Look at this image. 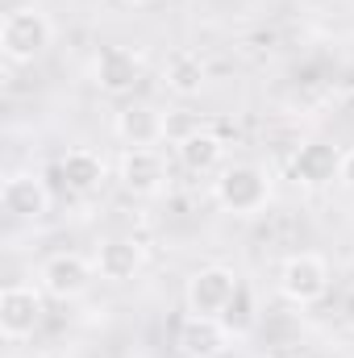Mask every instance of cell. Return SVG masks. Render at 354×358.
<instances>
[{"label": "cell", "mask_w": 354, "mask_h": 358, "mask_svg": "<svg viewBox=\"0 0 354 358\" xmlns=\"http://www.w3.org/2000/svg\"><path fill=\"white\" fill-rule=\"evenodd\" d=\"M271 192H275L271 171L259 167V163H229V167H221L217 179H213V200L225 213H234V217L263 213L267 204H271Z\"/></svg>", "instance_id": "obj_1"}, {"label": "cell", "mask_w": 354, "mask_h": 358, "mask_svg": "<svg viewBox=\"0 0 354 358\" xmlns=\"http://www.w3.org/2000/svg\"><path fill=\"white\" fill-rule=\"evenodd\" d=\"M55 42V25L42 8H13L0 25V50L13 67L38 63Z\"/></svg>", "instance_id": "obj_2"}, {"label": "cell", "mask_w": 354, "mask_h": 358, "mask_svg": "<svg viewBox=\"0 0 354 358\" xmlns=\"http://www.w3.org/2000/svg\"><path fill=\"white\" fill-rule=\"evenodd\" d=\"M279 296L296 308H309L330 296V263L321 255H292L279 267Z\"/></svg>", "instance_id": "obj_3"}, {"label": "cell", "mask_w": 354, "mask_h": 358, "mask_svg": "<svg viewBox=\"0 0 354 358\" xmlns=\"http://www.w3.org/2000/svg\"><path fill=\"white\" fill-rule=\"evenodd\" d=\"M46 317V292L34 283H8L0 292V334L8 342L34 338V329Z\"/></svg>", "instance_id": "obj_4"}, {"label": "cell", "mask_w": 354, "mask_h": 358, "mask_svg": "<svg viewBox=\"0 0 354 358\" xmlns=\"http://www.w3.org/2000/svg\"><path fill=\"white\" fill-rule=\"evenodd\" d=\"M238 283H242V279L229 267H200L187 279V292H183L187 313H192V317H213V321H221V313L229 308Z\"/></svg>", "instance_id": "obj_5"}, {"label": "cell", "mask_w": 354, "mask_h": 358, "mask_svg": "<svg viewBox=\"0 0 354 358\" xmlns=\"http://www.w3.org/2000/svg\"><path fill=\"white\" fill-rule=\"evenodd\" d=\"M92 279H96V267H92L84 255H76V250L50 255L42 263V271H38V287L46 296H55V300H80L92 287Z\"/></svg>", "instance_id": "obj_6"}, {"label": "cell", "mask_w": 354, "mask_h": 358, "mask_svg": "<svg viewBox=\"0 0 354 358\" xmlns=\"http://www.w3.org/2000/svg\"><path fill=\"white\" fill-rule=\"evenodd\" d=\"M117 179H121V187L129 196L150 200V196H159L167 187V163H163V155L155 146H125V155L117 163Z\"/></svg>", "instance_id": "obj_7"}, {"label": "cell", "mask_w": 354, "mask_h": 358, "mask_svg": "<svg viewBox=\"0 0 354 358\" xmlns=\"http://www.w3.org/2000/svg\"><path fill=\"white\" fill-rule=\"evenodd\" d=\"M113 134H117L125 146H159V142L167 138V117H163L155 104H146V100H129V104L117 113Z\"/></svg>", "instance_id": "obj_8"}, {"label": "cell", "mask_w": 354, "mask_h": 358, "mask_svg": "<svg viewBox=\"0 0 354 358\" xmlns=\"http://www.w3.org/2000/svg\"><path fill=\"white\" fill-rule=\"evenodd\" d=\"M0 204H4V213H8L13 221H42V217L50 213V192H46V183L38 176L21 171V176L4 179Z\"/></svg>", "instance_id": "obj_9"}, {"label": "cell", "mask_w": 354, "mask_h": 358, "mask_svg": "<svg viewBox=\"0 0 354 358\" xmlns=\"http://www.w3.org/2000/svg\"><path fill=\"white\" fill-rule=\"evenodd\" d=\"M92 76H96V88L100 92L125 96V92L138 88V80H142V59H138L129 46H104V50L96 55Z\"/></svg>", "instance_id": "obj_10"}, {"label": "cell", "mask_w": 354, "mask_h": 358, "mask_svg": "<svg viewBox=\"0 0 354 358\" xmlns=\"http://www.w3.org/2000/svg\"><path fill=\"white\" fill-rule=\"evenodd\" d=\"M142 263H146V255L134 238H104L92 255L96 279H104V283H129L142 271Z\"/></svg>", "instance_id": "obj_11"}, {"label": "cell", "mask_w": 354, "mask_h": 358, "mask_svg": "<svg viewBox=\"0 0 354 358\" xmlns=\"http://www.w3.org/2000/svg\"><path fill=\"white\" fill-rule=\"evenodd\" d=\"M176 350L183 358H221L229 350V334L213 317H187L176 334Z\"/></svg>", "instance_id": "obj_12"}, {"label": "cell", "mask_w": 354, "mask_h": 358, "mask_svg": "<svg viewBox=\"0 0 354 358\" xmlns=\"http://www.w3.org/2000/svg\"><path fill=\"white\" fill-rule=\"evenodd\" d=\"M338 167H342V150L325 146V142H309L292 159V176L300 179V183H309V187H321V183L338 179Z\"/></svg>", "instance_id": "obj_13"}, {"label": "cell", "mask_w": 354, "mask_h": 358, "mask_svg": "<svg viewBox=\"0 0 354 358\" xmlns=\"http://www.w3.org/2000/svg\"><path fill=\"white\" fill-rule=\"evenodd\" d=\"M176 155H179V163H183L192 176H208V171L221 167V159H225V142H221L217 134H208V129H192V134H183V138L176 142Z\"/></svg>", "instance_id": "obj_14"}, {"label": "cell", "mask_w": 354, "mask_h": 358, "mask_svg": "<svg viewBox=\"0 0 354 358\" xmlns=\"http://www.w3.org/2000/svg\"><path fill=\"white\" fill-rule=\"evenodd\" d=\"M204 76L208 71H204V59L196 50H171L167 63H163V84H167V92H176V96H200Z\"/></svg>", "instance_id": "obj_15"}, {"label": "cell", "mask_w": 354, "mask_h": 358, "mask_svg": "<svg viewBox=\"0 0 354 358\" xmlns=\"http://www.w3.org/2000/svg\"><path fill=\"white\" fill-rule=\"evenodd\" d=\"M59 176L71 192H96L100 179H104V159L88 146H76V150H67L59 159Z\"/></svg>", "instance_id": "obj_16"}, {"label": "cell", "mask_w": 354, "mask_h": 358, "mask_svg": "<svg viewBox=\"0 0 354 358\" xmlns=\"http://www.w3.org/2000/svg\"><path fill=\"white\" fill-rule=\"evenodd\" d=\"M221 325H225V334L229 338H246L255 325H259V308H255V292L246 287V283H238V292H234V300H229V308L221 313Z\"/></svg>", "instance_id": "obj_17"}, {"label": "cell", "mask_w": 354, "mask_h": 358, "mask_svg": "<svg viewBox=\"0 0 354 358\" xmlns=\"http://www.w3.org/2000/svg\"><path fill=\"white\" fill-rule=\"evenodd\" d=\"M338 183H342V187H346V192L354 196V150H346V155H342V167H338Z\"/></svg>", "instance_id": "obj_18"}, {"label": "cell", "mask_w": 354, "mask_h": 358, "mask_svg": "<svg viewBox=\"0 0 354 358\" xmlns=\"http://www.w3.org/2000/svg\"><path fill=\"white\" fill-rule=\"evenodd\" d=\"M342 321H346V325L354 329V292L346 296V300H342Z\"/></svg>", "instance_id": "obj_19"}, {"label": "cell", "mask_w": 354, "mask_h": 358, "mask_svg": "<svg viewBox=\"0 0 354 358\" xmlns=\"http://www.w3.org/2000/svg\"><path fill=\"white\" fill-rule=\"evenodd\" d=\"M121 4H150V0H121Z\"/></svg>", "instance_id": "obj_20"}]
</instances>
